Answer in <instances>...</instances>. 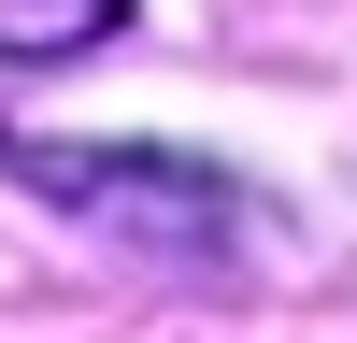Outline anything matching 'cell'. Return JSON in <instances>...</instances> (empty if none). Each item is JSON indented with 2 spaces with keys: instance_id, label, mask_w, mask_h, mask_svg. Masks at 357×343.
Wrapping results in <instances>:
<instances>
[{
  "instance_id": "6da1fadb",
  "label": "cell",
  "mask_w": 357,
  "mask_h": 343,
  "mask_svg": "<svg viewBox=\"0 0 357 343\" xmlns=\"http://www.w3.org/2000/svg\"><path fill=\"white\" fill-rule=\"evenodd\" d=\"M0 172H15V186H43V200H72V215H100L114 243H143V257H215V243H229V215H243V200H229L215 172H186V158H86V143H0Z\"/></svg>"
},
{
  "instance_id": "7a4b0ae2",
  "label": "cell",
  "mask_w": 357,
  "mask_h": 343,
  "mask_svg": "<svg viewBox=\"0 0 357 343\" xmlns=\"http://www.w3.org/2000/svg\"><path fill=\"white\" fill-rule=\"evenodd\" d=\"M114 29H129V0H0V72H57Z\"/></svg>"
}]
</instances>
